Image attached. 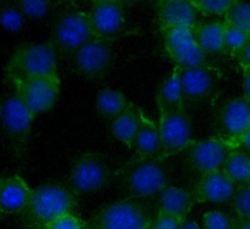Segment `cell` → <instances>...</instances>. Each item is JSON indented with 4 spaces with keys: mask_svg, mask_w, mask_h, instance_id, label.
<instances>
[{
    "mask_svg": "<svg viewBox=\"0 0 250 229\" xmlns=\"http://www.w3.org/2000/svg\"><path fill=\"white\" fill-rule=\"evenodd\" d=\"M78 197L67 182H48L36 187L27 208L20 215L22 229L46 227L62 215L74 213Z\"/></svg>",
    "mask_w": 250,
    "mask_h": 229,
    "instance_id": "cell-1",
    "label": "cell"
},
{
    "mask_svg": "<svg viewBox=\"0 0 250 229\" xmlns=\"http://www.w3.org/2000/svg\"><path fill=\"white\" fill-rule=\"evenodd\" d=\"M88 12L74 2H62L52 22L49 41L57 54L72 56L90 40L96 38Z\"/></svg>",
    "mask_w": 250,
    "mask_h": 229,
    "instance_id": "cell-2",
    "label": "cell"
},
{
    "mask_svg": "<svg viewBox=\"0 0 250 229\" xmlns=\"http://www.w3.org/2000/svg\"><path fill=\"white\" fill-rule=\"evenodd\" d=\"M121 177V186L127 197L138 200L156 198L170 185V172L166 160L146 159L130 166H121L115 171Z\"/></svg>",
    "mask_w": 250,
    "mask_h": 229,
    "instance_id": "cell-3",
    "label": "cell"
},
{
    "mask_svg": "<svg viewBox=\"0 0 250 229\" xmlns=\"http://www.w3.org/2000/svg\"><path fill=\"white\" fill-rule=\"evenodd\" d=\"M154 216L144 201L126 197L101 207L88 224L90 229H150Z\"/></svg>",
    "mask_w": 250,
    "mask_h": 229,
    "instance_id": "cell-4",
    "label": "cell"
},
{
    "mask_svg": "<svg viewBox=\"0 0 250 229\" xmlns=\"http://www.w3.org/2000/svg\"><path fill=\"white\" fill-rule=\"evenodd\" d=\"M0 114L2 129L9 141L12 154L16 160L20 161L26 155L31 124L35 115L12 87L2 95Z\"/></svg>",
    "mask_w": 250,
    "mask_h": 229,
    "instance_id": "cell-5",
    "label": "cell"
},
{
    "mask_svg": "<svg viewBox=\"0 0 250 229\" xmlns=\"http://www.w3.org/2000/svg\"><path fill=\"white\" fill-rule=\"evenodd\" d=\"M45 75H58L57 52L49 40L18 46L7 60L4 69V79Z\"/></svg>",
    "mask_w": 250,
    "mask_h": 229,
    "instance_id": "cell-6",
    "label": "cell"
},
{
    "mask_svg": "<svg viewBox=\"0 0 250 229\" xmlns=\"http://www.w3.org/2000/svg\"><path fill=\"white\" fill-rule=\"evenodd\" d=\"M115 176L108 160L100 152L85 151L72 161L67 183L77 194L97 191Z\"/></svg>",
    "mask_w": 250,
    "mask_h": 229,
    "instance_id": "cell-7",
    "label": "cell"
},
{
    "mask_svg": "<svg viewBox=\"0 0 250 229\" xmlns=\"http://www.w3.org/2000/svg\"><path fill=\"white\" fill-rule=\"evenodd\" d=\"M129 1L94 0L88 12L89 19L98 38L115 42L127 35L140 33V29L131 27L126 19Z\"/></svg>",
    "mask_w": 250,
    "mask_h": 229,
    "instance_id": "cell-8",
    "label": "cell"
},
{
    "mask_svg": "<svg viewBox=\"0 0 250 229\" xmlns=\"http://www.w3.org/2000/svg\"><path fill=\"white\" fill-rule=\"evenodd\" d=\"M158 112L160 148L155 158L166 160L192 143L191 121L185 107L158 109Z\"/></svg>",
    "mask_w": 250,
    "mask_h": 229,
    "instance_id": "cell-9",
    "label": "cell"
},
{
    "mask_svg": "<svg viewBox=\"0 0 250 229\" xmlns=\"http://www.w3.org/2000/svg\"><path fill=\"white\" fill-rule=\"evenodd\" d=\"M5 81L11 85L34 115L50 110L59 97L60 78L58 75L9 77L5 78Z\"/></svg>",
    "mask_w": 250,
    "mask_h": 229,
    "instance_id": "cell-10",
    "label": "cell"
},
{
    "mask_svg": "<svg viewBox=\"0 0 250 229\" xmlns=\"http://www.w3.org/2000/svg\"><path fill=\"white\" fill-rule=\"evenodd\" d=\"M114 42L94 38L71 56L73 70L89 80L103 79L114 61Z\"/></svg>",
    "mask_w": 250,
    "mask_h": 229,
    "instance_id": "cell-11",
    "label": "cell"
},
{
    "mask_svg": "<svg viewBox=\"0 0 250 229\" xmlns=\"http://www.w3.org/2000/svg\"><path fill=\"white\" fill-rule=\"evenodd\" d=\"M220 69L212 66L180 68V82L183 104H198L212 101L218 95Z\"/></svg>",
    "mask_w": 250,
    "mask_h": 229,
    "instance_id": "cell-12",
    "label": "cell"
},
{
    "mask_svg": "<svg viewBox=\"0 0 250 229\" xmlns=\"http://www.w3.org/2000/svg\"><path fill=\"white\" fill-rule=\"evenodd\" d=\"M164 38V49L167 56L182 69L209 67L206 54L196 44L190 29L174 27L161 32Z\"/></svg>",
    "mask_w": 250,
    "mask_h": 229,
    "instance_id": "cell-13",
    "label": "cell"
},
{
    "mask_svg": "<svg viewBox=\"0 0 250 229\" xmlns=\"http://www.w3.org/2000/svg\"><path fill=\"white\" fill-rule=\"evenodd\" d=\"M231 150L227 140L218 136L193 140L187 148L186 163L192 172L201 175L222 170Z\"/></svg>",
    "mask_w": 250,
    "mask_h": 229,
    "instance_id": "cell-14",
    "label": "cell"
},
{
    "mask_svg": "<svg viewBox=\"0 0 250 229\" xmlns=\"http://www.w3.org/2000/svg\"><path fill=\"white\" fill-rule=\"evenodd\" d=\"M250 128V102L241 97L226 100L214 116L215 136L233 140Z\"/></svg>",
    "mask_w": 250,
    "mask_h": 229,
    "instance_id": "cell-15",
    "label": "cell"
},
{
    "mask_svg": "<svg viewBox=\"0 0 250 229\" xmlns=\"http://www.w3.org/2000/svg\"><path fill=\"white\" fill-rule=\"evenodd\" d=\"M156 20L162 32L174 27H188L199 23L197 11L188 0H160L155 3Z\"/></svg>",
    "mask_w": 250,
    "mask_h": 229,
    "instance_id": "cell-16",
    "label": "cell"
},
{
    "mask_svg": "<svg viewBox=\"0 0 250 229\" xmlns=\"http://www.w3.org/2000/svg\"><path fill=\"white\" fill-rule=\"evenodd\" d=\"M235 188L236 184L219 170L199 175L191 190L196 203H223L230 201Z\"/></svg>",
    "mask_w": 250,
    "mask_h": 229,
    "instance_id": "cell-17",
    "label": "cell"
},
{
    "mask_svg": "<svg viewBox=\"0 0 250 229\" xmlns=\"http://www.w3.org/2000/svg\"><path fill=\"white\" fill-rule=\"evenodd\" d=\"M33 190L19 174L3 176L0 181V208L2 217L21 215L27 208Z\"/></svg>",
    "mask_w": 250,
    "mask_h": 229,
    "instance_id": "cell-18",
    "label": "cell"
},
{
    "mask_svg": "<svg viewBox=\"0 0 250 229\" xmlns=\"http://www.w3.org/2000/svg\"><path fill=\"white\" fill-rule=\"evenodd\" d=\"M160 148V134L158 125L141 110V120L139 130L137 132L133 150L134 156L122 166H130L138 162L155 158Z\"/></svg>",
    "mask_w": 250,
    "mask_h": 229,
    "instance_id": "cell-19",
    "label": "cell"
},
{
    "mask_svg": "<svg viewBox=\"0 0 250 229\" xmlns=\"http://www.w3.org/2000/svg\"><path fill=\"white\" fill-rule=\"evenodd\" d=\"M155 200V213H168L185 219L196 204L192 190L173 185L163 189Z\"/></svg>",
    "mask_w": 250,
    "mask_h": 229,
    "instance_id": "cell-20",
    "label": "cell"
},
{
    "mask_svg": "<svg viewBox=\"0 0 250 229\" xmlns=\"http://www.w3.org/2000/svg\"><path fill=\"white\" fill-rule=\"evenodd\" d=\"M141 110V107L129 101L123 112L108 124L111 134L129 149L133 148L134 140L139 130Z\"/></svg>",
    "mask_w": 250,
    "mask_h": 229,
    "instance_id": "cell-21",
    "label": "cell"
},
{
    "mask_svg": "<svg viewBox=\"0 0 250 229\" xmlns=\"http://www.w3.org/2000/svg\"><path fill=\"white\" fill-rule=\"evenodd\" d=\"M155 102L158 109L185 107L182 99L179 66L175 65L171 73H169L159 84L155 94Z\"/></svg>",
    "mask_w": 250,
    "mask_h": 229,
    "instance_id": "cell-22",
    "label": "cell"
},
{
    "mask_svg": "<svg viewBox=\"0 0 250 229\" xmlns=\"http://www.w3.org/2000/svg\"><path fill=\"white\" fill-rule=\"evenodd\" d=\"M189 29L196 44L205 54L223 51L224 20L199 22Z\"/></svg>",
    "mask_w": 250,
    "mask_h": 229,
    "instance_id": "cell-23",
    "label": "cell"
},
{
    "mask_svg": "<svg viewBox=\"0 0 250 229\" xmlns=\"http://www.w3.org/2000/svg\"><path fill=\"white\" fill-rule=\"evenodd\" d=\"M129 100L120 91L104 87L101 89L96 97V109L99 116L107 125L127 107Z\"/></svg>",
    "mask_w": 250,
    "mask_h": 229,
    "instance_id": "cell-24",
    "label": "cell"
},
{
    "mask_svg": "<svg viewBox=\"0 0 250 229\" xmlns=\"http://www.w3.org/2000/svg\"><path fill=\"white\" fill-rule=\"evenodd\" d=\"M222 171L236 185L248 183L250 180V154L241 150H231Z\"/></svg>",
    "mask_w": 250,
    "mask_h": 229,
    "instance_id": "cell-25",
    "label": "cell"
},
{
    "mask_svg": "<svg viewBox=\"0 0 250 229\" xmlns=\"http://www.w3.org/2000/svg\"><path fill=\"white\" fill-rule=\"evenodd\" d=\"M224 21L250 36V3L233 1L224 16Z\"/></svg>",
    "mask_w": 250,
    "mask_h": 229,
    "instance_id": "cell-26",
    "label": "cell"
},
{
    "mask_svg": "<svg viewBox=\"0 0 250 229\" xmlns=\"http://www.w3.org/2000/svg\"><path fill=\"white\" fill-rule=\"evenodd\" d=\"M249 40L250 36L248 34L224 21V43L222 53L236 57Z\"/></svg>",
    "mask_w": 250,
    "mask_h": 229,
    "instance_id": "cell-27",
    "label": "cell"
},
{
    "mask_svg": "<svg viewBox=\"0 0 250 229\" xmlns=\"http://www.w3.org/2000/svg\"><path fill=\"white\" fill-rule=\"evenodd\" d=\"M24 16L21 10L15 5V3L2 4L1 6V25L9 32L19 31L24 23Z\"/></svg>",
    "mask_w": 250,
    "mask_h": 229,
    "instance_id": "cell-28",
    "label": "cell"
},
{
    "mask_svg": "<svg viewBox=\"0 0 250 229\" xmlns=\"http://www.w3.org/2000/svg\"><path fill=\"white\" fill-rule=\"evenodd\" d=\"M230 203L235 216L250 219V184L236 185Z\"/></svg>",
    "mask_w": 250,
    "mask_h": 229,
    "instance_id": "cell-29",
    "label": "cell"
},
{
    "mask_svg": "<svg viewBox=\"0 0 250 229\" xmlns=\"http://www.w3.org/2000/svg\"><path fill=\"white\" fill-rule=\"evenodd\" d=\"M190 3L196 11L204 16H225L233 1L229 0H191Z\"/></svg>",
    "mask_w": 250,
    "mask_h": 229,
    "instance_id": "cell-30",
    "label": "cell"
},
{
    "mask_svg": "<svg viewBox=\"0 0 250 229\" xmlns=\"http://www.w3.org/2000/svg\"><path fill=\"white\" fill-rule=\"evenodd\" d=\"M53 4L51 1L41 0H21L15 2V5L21 10L23 16L29 19H40L44 17Z\"/></svg>",
    "mask_w": 250,
    "mask_h": 229,
    "instance_id": "cell-31",
    "label": "cell"
},
{
    "mask_svg": "<svg viewBox=\"0 0 250 229\" xmlns=\"http://www.w3.org/2000/svg\"><path fill=\"white\" fill-rule=\"evenodd\" d=\"M232 217L219 210L206 211L202 217L204 229H230Z\"/></svg>",
    "mask_w": 250,
    "mask_h": 229,
    "instance_id": "cell-32",
    "label": "cell"
},
{
    "mask_svg": "<svg viewBox=\"0 0 250 229\" xmlns=\"http://www.w3.org/2000/svg\"><path fill=\"white\" fill-rule=\"evenodd\" d=\"M46 229H90L88 221L83 220L74 213H67L48 224Z\"/></svg>",
    "mask_w": 250,
    "mask_h": 229,
    "instance_id": "cell-33",
    "label": "cell"
},
{
    "mask_svg": "<svg viewBox=\"0 0 250 229\" xmlns=\"http://www.w3.org/2000/svg\"><path fill=\"white\" fill-rule=\"evenodd\" d=\"M187 219L168 213H155L150 229H180Z\"/></svg>",
    "mask_w": 250,
    "mask_h": 229,
    "instance_id": "cell-34",
    "label": "cell"
},
{
    "mask_svg": "<svg viewBox=\"0 0 250 229\" xmlns=\"http://www.w3.org/2000/svg\"><path fill=\"white\" fill-rule=\"evenodd\" d=\"M236 58L243 72L250 70V40L238 53V55L236 56Z\"/></svg>",
    "mask_w": 250,
    "mask_h": 229,
    "instance_id": "cell-35",
    "label": "cell"
},
{
    "mask_svg": "<svg viewBox=\"0 0 250 229\" xmlns=\"http://www.w3.org/2000/svg\"><path fill=\"white\" fill-rule=\"evenodd\" d=\"M226 140L229 143V145L231 147L232 150H234V148H236L238 145L243 144L250 154V128L244 134H242L240 136H238L237 138H235L233 140H228V139H226Z\"/></svg>",
    "mask_w": 250,
    "mask_h": 229,
    "instance_id": "cell-36",
    "label": "cell"
},
{
    "mask_svg": "<svg viewBox=\"0 0 250 229\" xmlns=\"http://www.w3.org/2000/svg\"><path fill=\"white\" fill-rule=\"evenodd\" d=\"M230 229H250V219L234 216L232 217Z\"/></svg>",
    "mask_w": 250,
    "mask_h": 229,
    "instance_id": "cell-37",
    "label": "cell"
},
{
    "mask_svg": "<svg viewBox=\"0 0 250 229\" xmlns=\"http://www.w3.org/2000/svg\"><path fill=\"white\" fill-rule=\"evenodd\" d=\"M242 89H243V97L250 102V70L243 72V82H242Z\"/></svg>",
    "mask_w": 250,
    "mask_h": 229,
    "instance_id": "cell-38",
    "label": "cell"
},
{
    "mask_svg": "<svg viewBox=\"0 0 250 229\" xmlns=\"http://www.w3.org/2000/svg\"><path fill=\"white\" fill-rule=\"evenodd\" d=\"M180 229H201V228L198 226V224H197L196 222L186 220V221L182 224V226H181Z\"/></svg>",
    "mask_w": 250,
    "mask_h": 229,
    "instance_id": "cell-39",
    "label": "cell"
},
{
    "mask_svg": "<svg viewBox=\"0 0 250 229\" xmlns=\"http://www.w3.org/2000/svg\"><path fill=\"white\" fill-rule=\"evenodd\" d=\"M25 229H46L45 227H32V228H25Z\"/></svg>",
    "mask_w": 250,
    "mask_h": 229,
    "instance_id": "cell-40",
    "label": "cell"
},
{
    "mask_svg": "<svg viewBox=\"0 0 250 229\" xmlns=\"http://www.w3.org/2000/svg\"><path fill=\"white\" fill-rule=\"evenodd\" d=\"M248 183H249V184H250V180H249V182H248Z\"/></svg>",
    "mask_w": 250,
    "mask_h": 229,
    "instance_id": "cell-41",
    "label": "cell"
}]
</instances>
